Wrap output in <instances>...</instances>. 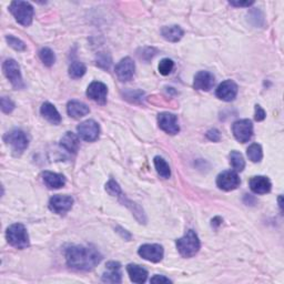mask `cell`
<instances>
[{
	"instance_id": "5b68a950",
	"label": "cell",
	"mask_w": 284,
	"mask_h": 284,
	"mask_svg": "<svg viewBox=\"0 0 284 284\" xmlns=\"http://www.w3.org/2000/svg\"><path fill=\"white\" fill-rule=\"evenodd\" d=\"M5 142L9 144L15 155H20L29 146V139L22 130L15 129L4 137Z\"/></svg>"
},
{
	"instance_id": "3957f363",
	"label": "cell",
	"mask_w": 284,
	"mask_h": 284,
	"mask_svg": "<svg viewBox=\"0 0 284 284\" xmlns=\"http://www.w3.org/2000/svg\"><path fill=\"white\" fill-rule=\"evenodd\" d=\"M6 237L10 246L17 249H26L29 247V235L24 224L15 223L7 229Z\"/></svg>"
},
{
	"instance_id": "ffe728a7",
	"label": "cell",
	"mask_w": 284,
	"mask_h": 284,
	"mask_svg": "<svg viewBox=\"0 0 284 284\" xmlns=\"http://www.w3.org/2000/svg\"><path fill=\"white\" fill-rule=\"evenodd\" d=\"M43 180L49 189H60L66 184V178L59 173L45 171L43 173Z\"/></svg>"
},
{
	"instance_id": "74e56055",
	"label": "cell",
	"mask_w": 284,
	"mask_h": 284,
	"mask_svg": "<svg viewBox=\"0 0 284 284\" xmlns=\"http://www.w3.org/2000/svg\"><path fill=\"white\" fill-rule=\"evenodd\" d=\"M231 6H234V7H250L251 5H253V2H245V3H241V2H230L229 3Z\"/></svg>"
},
{
	"instance_id": "5bb4252c",
	"label": "cell",
	"mask_w": 284,
	"mask_h": 284,
	"mask_svg": "<svg viewBox=\"0 0 284 284\" xmlns=\"http://www.w3.org/2000/svg\"><path fill=\"white\" fill-rule=\"evenodd\" d=\"M107 95H108V88L107 86L100 83V81H94L91 83L87 89V96H88L91 100L99 104H104L107 102Z\"/></svg>"
},
{
	"instance_id": "d590c367",
	"label": "cell",
	"mask_w": 284,
	"mask_h": 284,
	"mask_svg": "<svg viewBox=\"0 0 284 284\" xmlns=\"http://www.w3.org/2000/svg\"><path fill=\"white\" fill-rule=\"evenodd\" d=\"M254 118L257 121H262L265 119V111L262 109V107L257 104L256 106V113H254Z\"/></svg>"
},
{
	"instance_id": "d4e9b609",
	"label": "cell",
	"mask_w": 284,
	"mask_h": 284,
	"mask_svg": "<svg viewBox=\"0 0 284 284\" xmlns=\"http://www.w3.org/2000/svg\"><path fill=\"white\" fill-rule=\"evenodd\" d=\"M153 161H154V167L156 169V172H158L162 178L165 179L170 178L171 170L169 165H168V162L164 158H161V156H154Z\"/></svg>"
},
{
	"instance_id": "9a60e30c",
	"label": "cell",
	"mask_w": 284,
	"mask_h": 284,
	"mask_svg": "<svg viewBox=\"0 0 284 284\" xmlns=\"http://www.w3.org/2000/svg\"><path fill=\"white\" fill-rule=\"evenodd\" d=\"M216 95L219 99L223 101H232L237 95V86L232 80H225L219 85Z\"/></svg>"
},
{
	"instance_id": "52a82bcc",
	"label": "cell",
	"mask_w": 284,
	"mask_h": 284,
	"mask_svg": "<svg viewBox=\"0 0 284 284\" xmlns=\"http://www.w3.org/2000/svg\"><path fill=\"white\" fill-rule=\"evenodd\" d=\"M232 132L237 141L246 143L251 140L253 136V125L249 119L237 120L232 126Z\"/></svg>"
},
{
	"instance_id": "277c9868",
	"label": "cell",
	"mask_w": 284,
	"mask_h": 284,
	"mask_svg": "<svg viewBox=\"0 0 284 284\" xmlns=\"http://www.w3.org/2000/svg\"><path fill=\"white\" fill-rule=\"evenodd\" d=\"M10 13L22 26H30L33 18V7L27 2H13L10 5Z\"/></svg>"
},
{
	"instance_id": "ac0fdd59",
	"label": "cell",
	"mask_w": 284,
	"mask_h": 284,
	"mask_svg": "<svg viewBox=\"0 0 284 284\" xmlns=\"http://www.w3.org/2000/svg\"><path fill=\"white\" fill-rule=\"evenodd\" d=\"M271 181L269 178L259 176V177H253L250 180V188L254 193L257 194H265L269 193L271 191Z\"/></svg>"
},
{
	"instance_id": "7402d4cb",
	"label": "cell",
	"mask_w": 284,
	"mask_h": 284,
	"mask_svg": "<svg viewBox=\"0 0 284 284\" xmlns=\"http://www.w3.org/2000/svg\"><path fill=\"white\" fill-rule=\"evenodd\" d=\"M60 146L66 149L68 152L70 153H77L80 147V141L78 137L72 132H67L65 136L62 137L60 141Z\"/></svg>"
},
{
	"instance_id": "4dcf8cb0",
	"label": "cell",
	"mask_w": 284,
	"mask_h": 284,
	"mask_svg": "<svg viewBox=\"0 0 284 284\" xmlns=\"http://www.w3.org/2000/svg\"><path fill=\"white\" fill-rule=\"evenodd\" d=\"M6 40H7L8 45L10 46L11 48H14L17 51H24L26 50V45L24 42H21L20 39L16 38L14 36H6Z\"/></svg>"
},
{
	"instance_id": "f35d334b",
	"label": "cell",
	"mask_w": 284,
	"mask_h": 284,
	"mask_svg": "<svg viewBox=\"0 0 284 284\" xmlns=\"http://www.w3.org/2000/svg\"><path fill=\"white\" fill-rule=\"evenodd\" d=\"M222 221H223V220H222L221 218H220V217H216L214 219H212V223H211V224H212V227L217 229V228L219 227V225L222 223Z\"/></svg>"
},
{
	"instance_id": "836d02e7",
	"label": "cell",
	"mask_w": 284,
	"mask_h": 284,
	"mask_svg": "<svg viewBox=\"0 0 284 284\" xmlns=\"http://www.w3.org/2000/svg\"><path fill=\"white\" fill-rule=\"evenodd\" d=\"M15 109V103L11 101L9 98L3 97L2 98V110L5 113H10L13 112V110Z\"/></svg>"
},
{
	"instance_id": "e575fe53",
	"label": "cell",
	"mask_w": 284,
	"mask_h": 284,
	"mask_svg": "<svg viewBox=\"0 0 284 284\" xmlns=\"http://www.w3.org/2000/svg\"><path fill=\"white\" fill-rule=\"evenodd\" d=\"M207 138L213 142H218L221 139V135L217 129H211L207 132Z\"/></svg>"
},
{
	"instance_id": "f546056e",
	"label": "cell",
	"mask_w": 284,
	"mask_h": 284,
	"mask_svg": "<svg viewBox=\"0 0 284 284\" xmlns=\"http://www.w3.org/2000/svg\"><path fill=\"white\" fill-rule=\"evenodd\" d=\"M175 68V62H173L171 59H162L159 63V72L162 74V76H168L170 74Z\"/></svg>"
},
{
	"instance_id": "9c48e42d",
	"label": "cell",
	"mask_w": 284,
	"mask_h": 284,
	"mask_svg": "<svg viewBox=\"0 0 284 284\" xmlns=\"http://www.w3.org/2000/svg\"><path fill=\"white\" fill-rule=\"evenodd\" d=\"M139 256L150 262L158 263L164 259V248L160 245H143L138 250Z\"/></svg>"
},
{
	"instance_id": "44dd1931",
	"label": "cell",
	"mask_w": 284,
	"mask_h": 284,
	"mask_svg": "<svg viewBox=\"0 0 284 284\" xmlns=\"http://www.w3.org/2000/svg\"><path fill=\"white\" fill-rule=\"evenodd\" d=\"M40 113H42V115L46 120H48L52 125H59L61 123L60 113L58 112V110L56 109L54 104H51L50 102L43 103L42 108H40Z\"/></svg>"
},
{
	"instance_id": "f1b7e54d",
	"label": "cell",
	"mask_w": 284,
	"mask_h": 284,
	"mask_svg": "<svg viewBox=\"0 0 284 284\" xmlns=\"http://www.w3.org/2000/svg\"><path fill=\"white\" fill-rule=\"evenodd\" d=\"M39 58L40 60L44 62L45 66L51 67L56 61V56L50 48H43L39 51Z\"/></svg>"
},
{
	"instance_id": "8992f818",
	"label": "cell",
	"mask_w": 284,
	"mask_h": 284,
	"mask_svg": "<svg viewBox=\"0 0 284 284\" xmlns=\"http://www.w3.org/2000/svg\"><path fill=\"white\" fill-rule=\"evenodd\" d=\"M3 71L15 89L24 88L25 84H24V80H22L20 67L16 60L14 59L6 60L3 65Z\"/></svg>"
},
{
	"instance_id": "8fae6325",
	"label": "cell",
	"mask_w": 284,
	"mask_h": 284,
	"mask_svg": "<svg viewBox=\"0 0 284 284\" xmlns=\"http://www.w3.org/2000/svg\"><path fill=\"white\" fill-rule=\"evenodd\" d=\"M240 183V178L234 171H223L222 173H220L217 179V185L224 191L235 190Z\"/></svg>"
},
{
	"instance_id": "e0dca14e",
	"label": "cell",
	"mask_w": 284,
	"mask_h": 284,
	"mask_svg": "<svg viewBox=\"0 0 284 284\" xmlns=\"http://www.w3.org/2000/svg\"><path fill=\"white\" fill-rule=\"evenodd\" d=\"M214 83V76L209 71H200L195 74L193 87L195 89L202 90V91H209L213 88Z\"/></svg>"
},
{
	"instance_id": "4316f807",
	"label": "cell",
	"mask_w": 284,
	"mask_h": 284,
	"mask_svg": "<svg viewBox=\"0 0 284 284\" xmlns=\"http://www.w3.org/2000/svg\"><path fill=\"white\" fill-rule=\"evenodd\" d=\"M230 164L232 166L233 169L237 172L243 171L246 167V161L243 159V156L240 152L232 151L230 153Z\"/></svg>"
},
{
	"instance_id": "7c38bea8",
	"label": "cell",
	"mask_w": 284,
	"mask_h": 284,
	"mask_svg": "<svg viewBox=\"0 0 284 284\" xmlns=\"http://www.w3.org/2000/svg\"><path fill=\"white\" fill-rule=\"evenodd\" d=\"M73 205V199L69 195H54L49 200V209L57 214H65L67 213Z\"/></svg>"
},
{
	"instance_id": "7a4b0ae2",
	"label": "cell",
	"mask_w": 284,
	"mask_h": 284,
	"mask_svg": "<svg viewBox=\"0 0 284 284\" xmlns=\"http://www.w3.org/2000/svg\"><path fill=\"white\" fill-rule=\"evenodd\" d=\"M201 243L199 236L193 230H188L185 234L177 240V248L179 253L183 258H192L199 252Z\"/></svg>"
},
{
	"instance_id": "d6a6232c",
	"label": "cell",
	"mask_w": 284,
	"mask_h": 284,
	"mask_svg": "<svg viewBox=\"0 0 284 284\" xmlns=\"http://www.w3.org/2000/svg\"><path fill=\"white\" fill-rule=\"evenodd\" d=\"M106 190H107V192L112 196H119L121 193H123L121 192L119 184L114 180H112V179L106 184Z\"/></svg>"
},
{
	"instance_id": "ba28073f",
	"label": "cell",
	"mask_w": 284,
	"mask_h": 284,
	"mask_svg": "<svg viewBox=\"0 0 284 284\" xmlns=\"http://www.w3.org/2000/svg\"><path fill=\"white\" fill-rule=\"evenodd\" d=\"M77 131L79 137L85 141L94 142L99 137L100 128L95 120H87L84 121L77 127Z\"/></svg>"
},
{
	"instance_id": "8d00e7d4",
	"label": "cell",
	"mask_w": 284,
	"mask_h": 284,
	"mask_svg": "<svg viewBox=\"0 0 284 284\" xmlns=\"http://www.w3.org/2000/svg\"><path fill=\"white\" fill-rule=\"evenodd\" d=\"M151 283H171V280L168 279V277L164 276V275H154L151 280H150Z\"/></svg>"
},
{
	"instance_id": "4fadbf2b",
	"label": "cell",
	"mask_w": 284,
	"mask_h": 284,
	"mask_svg": "<svg viewBox=\"0 0 284 284\" xmlns=\"http://www.w3.org/2000/svg\"><path fill=\"white\" fill-rule=\"evenodd\" d=\"M158 125L161 130L169 133V135H177L180 131L177 115L169 112H162L158 115Z\"/></svg>"
},
{
	"instance_id": "30bf717a",
	"label": "cell",
	"mask_w": 284,
	"mask_h": 284,
	"mask_svg": "<svg viewBox=\"0 0 284 284\" xmlns=\"http://www.w3.org/2000/svg\"><path fill=\"white\" fill-rule=\"evenodd\" d=\"M136 71V65L131 58L127 57L124 58L123 60H120V62L115 66L114 72L117 74V77L120 81L126 83V81H129L135 76Z\"/></svg>"
},
{
	"instance_id": "1f68e13d",
	"label": "cell",
	"mask_w": 284,
	"mask_h": 284,
	"mask_svg": "<svg viewBox=\"0 0 284 284\" xmlns=\"http://www.w3.org/2000/svg\"><path fill=\"white\" fill-rule=\"evenodd\" d=\"M97 66L103 69H109L111 66V57H110L106 52H100L97 56Z\"/></svg>"
},
{
	"instance_id": "83f0119b",
	"label": "cell",
	"mask_w": 284,
	"mask_h": 284,
	"mask_svg": "<svg viewBox=\"0 0 284 284\" xmlns=\"http://www.w3.org/2000/svg\"><path fill=\"white\" fill-rule=\"evenodd\" d=\"M248 156L252 162H260L263 158V152L262 148H261L260 144L253 143L250 147L248 148Z\"/></svg>"
},
{
	"instance_id": "6da1fadb",
	"label": "cell",
	"mask_w": 284,
	"mask_h": 284,
	"mask_svg": "<svg viewBox=\"0 0 284 284\" xmlns=\"http://www.w3.org/2000/svg\"><path fill=\"white\" fill-rule=\"evenodd\" d=\"M65 256L69 268L78 271L94 270L102 260V256L95 248L86 246L69 247Z\"/></svg>"
},
{
	"instance_id": "603a6c76",
	"label": "cell",
	"mask_w": 284,
	"mask_h": 284,
	"mask_svg": "<svg viewBox=\"0 0 284 284\" xmlns=\"http://www.w3.org/2000/svg\"><path fill=\"white\" fill-rule=\"evenodd\" d=\"M127 271H128L130 280L135 283H144L148 277V271L140 265L129 264L127 266Z\"/></svg>"
},
{
	"instance_id": "d6986e66",
	"label": "cell",
	"mask_w": 284,
	"mask_h": 284,
	"mask_svg": "<svg viewBox=\"0 0 284 284\" xmlns=\"http://www.w3.org/2000/svg\"><path fill=\"white\" fill-rule=\"evenodd\" d=\"M89 107L85 104L84 102H80L77 100L69 101L67 104V112L71 118L80 119L85 117L86 114L89 113Z\"/></svg>"
},
{
	"instance_id": "484cf974",
	"label": "cell",
	"mask_w": 284,
	"mask_h": 284,
	"mask_svg": "<svg viewBox=\"0 0 284 284\" xmlns=\"http://www.w3.org/2000/svg\"><path fill=\"white\" fill-rule=\"evenodd\" d=\"M87 71V68L83 62L73 61L69 67V76L72 79H79L84 76Z\"/></svg>"
},
{
	"instance_id": "2e32d148",
	"label": "cell",
	"mask_w": 284,
	"mask_h": 284,
	"mask_svg": "<svg viewBox=\"0 0 284 284\" xmlns=\"http://www.w3.org/2000/svg\"><path fill=\"white\" fill-rule=\"evenodd\" d=\"M104 283H121V265L119 262L110 261L106 265V271L101 277Z\"/></svg>"
},
{
	"instance_id": "cb8c5ba5",
	"label": "cell",
	"mask_w": 284,
	"mask_h": 284,
	"mask_svg": "<svg viewBox=\"0 0 284 284\" xmlns=\"http://www.w3.org/2000/svg\"><path fill=\"white\" fill-rule=\"evenodd\" d=\"M183 30L179 26H167L161 29V34L170 43H177L183 37Z\"/></svg>"
}]
</instances>
